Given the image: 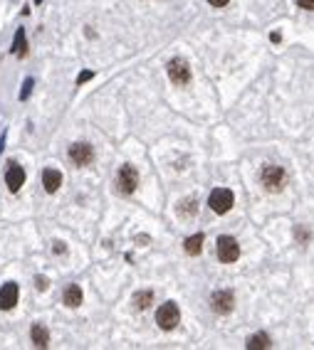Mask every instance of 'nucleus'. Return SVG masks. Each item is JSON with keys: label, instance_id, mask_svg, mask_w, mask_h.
<instances>
[{"label": "nucleus", "instance_id": "nucleus-12", "mask_svg": "<svg viewBox=\"0 0 314 350\" xmlns=\"http://www.w3.org/2000/svg\"><path fill=\"white\" fill-rule=\"evenodd\" d=\"M62 301H65V306H70V308L82 306V289H79L77 284H70V286L62 291Z\"/></svg>", "mask_w": 314, "mask_h": 350}, {"label": "nucleus", "instance_id": "nucleus-15", "mask_svg": "<svg viewBox=\"0 0 314 350\" xmlns=\"http://www.w3.org/2000/svg\"><path fill=\"white\" fill-rule=\"evenodd\" d=\"M134 308L136 311H143V308H149L151 304H154V291L151 289H146V291H139V294H134Z\"/></svg>", "mask_w": 314, "mask_h": 350}, {"label": "nucleus", "instance_id": "nucleus-5", "mask_svg": "<svg viewBox=\"0 0 314 350\" xmlns=\"http://www.w3.org/2000/svg\"><path fill=\"white\" fill-rule=\"evenodd\" d=\"M116 185H119V193H124V195H131L134 190H136V185H139V170L134 168V166H121L119 173H116Z\"/></svg>", "mask_w": 314, "mask_h": 350}, {"label": "nucleus", "instance_id": "nucleus-22", "mask_svg": "<svg viewBox=\"0 0 314 350\" xmlns=\"http://www.w3.org/2000/svg\"><path fill=\"white\" fill-rule=\"evenodd\" d=\"M297 5L302 10H314V0H297Z\"/></svg>", "mask_w": 314, "mask_h": 350}, {"label": "nucleus", "instance_id": "nucleus-21", "mask_svg": "<svg viewBox=\"0 0 314 350\" xmlns=\"http://www.w3.org/2000/svg\"><path fill=\"white\" fill-rule=\"evenodd\" d=\"M35 286H37V291H45L47 289V279L45 276H35Z\"/></svg>", "mask_w": 314, "mask_h": 350}, {"label": "nucleus", "instance_id": "nucleus-10", "mask_svg": "<svg viewBox=\"0 0 314 350\" xmlns=\"http://www.w3.org/2000/svg\"><path fill=\"white\" fill-rule=\"evenodd\" d=\"M233 304H235V296H233V291H215L213 296H211V306H213L215 313H230L233 311Z\"/></svg>", "mask_w": 314, "mask_h": 350}, {"label": "nucleus", "instance_id": "nucleus-6", "mask_svg": "<svg viewBox=\"0 0 314 350\" xmlns=\"http://www.w3.org/2000/svg\"><path fill=\"white\" fill-rule=\"evenodd\" d=\"M166 72H169V79H171L173 84L186 86L191 82V67H188L186 59H171Z\"/></svg>", "mask_w": 314, "mask_h": 350}, {"label": "nucleus", "instance_id": "nucleus-9", "mask_svg": "<svg viewBox=\"0 0 314 350\" xmlns=\"http://www.w3.org/2000/svg\"><path fill=\"white\" fill-rule=\"evenodd\" d=\"M5 185H8L10 193H17L25 185V170H23V166H17V163L8 166V170H5Z\"/></svg>", "mask_w": 314, "mask_h": 350}, {"label": "nucleus", "instance_id": "nucleus-23", "mask_svg": "<svg viewBox=\"0 0 314 350\" xmlns=\"http://www.w3.org/2000/svg\"><path fill=\"white\" fill-rule=\"evenodd\" d=\"M208 3H211L213 8H225V5H228L230 0H208Z\"/></svg>", "mask_w": 314, "mask_h": 350}, {"label": "nucleus", "instance_id": "nucleus-18", "mask_svg": "<svg viewBox=\"0 0 314 350\" xmlns=\"http://www.w3.org/2000/svg\"><path fill=\"white\" fill-rule=\"evenodd\" d=\"M178 210H181V215H196L198 205H196V200L191 197V200H183V202H181V207H178Z\"/></svg>", "mask_w": 314, "mask_h": 350}, {"label": "nucleus", "instance_id": "nucleus-1", "mask_svg": "<svg viewBox=\"0 0 314 350\" xmlns=\"http://www.w3.org/2000/svg\"><path fill=\"white\" fill-rule=\"evenodd\" d=\"M260 180L265 185V190L270 193H280L287 185V170L280 168V166H265L262 173H260Z\"/></svg>", "mask_w": 314, "mask_h": 350}, {"label": "nucleus", "instance_id": "nucleus-3", "mask_svg": "<svg viewBox=\"0 0 314 350\" xmlns=\"http://www.w3.org/2000/svg\"><path fill=\"white\" fill-rule=\"evenodd\" d=\"M233 202H235V195H233V190H228V188H215L213 193H211V197H208V205H211V210H213L215 215L230 212Z\"/></svg>", "mask_w": 314, "mask_h": 350}, {"label": "nucleus", "instance_id": "nucleus-14", "mask_svg": "<svg viewBox=\"0 0 314 350\" xmlns=\"http://www.w3.org/2000/svg\"><path fill=\"white\" fill-rule=\"evenodd\" d=\"M13 55L17 57H25L28 55V40H25V30L23 28H17V32H15V40H13Z\"/></svg>", "mask_w": 314, "mask_h": 350}, {"label": "nucleus", "instance_id": "nucleus-25", "mask_svg": "<svg viewBox=\"0 0 314 350\" xmlns=\"http://www.w3.org/2000/svg\"><path fill=\"white\" fill-rule=\"evenodd\" d=\"M32 3H35V5H40V3H43V0H32Z\"/></svg>", "mask_w": 314, "mask_h": 350}, {"label": "nucleus", "instance_id": "nucleus-4", "mask_svg": "<svg viewBox=\"0 0 314 350\" xmlns=\"http://www.w3.org/2000/svg\"><path fill=\"white\" fill-rule=\"evenodd\" d=\"M218 259L223 264H235L240 259V244L233 237H228V235L218 237Z\"/></svg>", "mask_w": 314, "mask_h": 350}, {"label": "nucleus", "instance_id": "nucleus-17", "mask_svg": "<svg viewBox=\"0 0 314 350\" xmlns=\"http://www.w3.org/2000/svg\"><path fill=\"white\" fill-rule=\"evenodd\" d=\"M250 350H257V348H270V338L265 336V333H257V336H250L247 338V343H245Z\"/></svg>", "mask_w": 314, "mask_h": 350}, {"label": "nucleus", "instance_id": "nucleus-24", "mask_svg": "<svg viewBox=\"0 0 314 350\" xmlns=\"http://www.w3.org/2000/svg\"><path fill=\"white\" fill-rule=\"evenodd\" d=\"M55 252H57V254H65V252H67V247H65L62 242H57V244H55Z\"/></svg>", "mask_w": 314, "mask_h": 350}, {"label": "nucleus", "instance_id": "nucleus-19", "mask_svg": "<svg viewBox=\"0 0 314 350\" xmlns=\"http://www.w3.org/2000/svg\"><path fill=\"white\" fill-rule=\"evenodd\" d=\"M32 86H35V79H32V77H28V79L23 82V89H20V101H25V99L30 97V91H32Z\"/></svg>", "mask_w": 314, "mask_h": 350}, {"label": "nucleus", "instance_id": "nucleus-16", "mask_svg": "<svg viewBox=\"0 0 314 350\" xmlns=\"http://www.w3.org/2000/svg\"><path fill=\"white\" fill-rule=\"evenodd\" d=\"M183 249H186V254H191V256L200 254V249H203V235H193V237H188L186 242H183Z\"/></svg>", "mask_w": 314, "mask_h": 350}, {"label": "nucleus", "instance_id": "nucleus-20", "mask_svg": "<svg viewBox=\"0 0 314 350\" xmlns=\"http://www.w3.org/2000/svg\"><path fill=\"white\" fill-rule=\"evenodd\" d=\"M92 77H94V72H89V69L79 72V77H77V84H85V82H89Z\"/></svg>", "mask_w": 314, "mask_h": 350}, {"label": "nucleus", "instance_id": "nucleus-7", "mask_svg": "<svg viewBox=\"0 0 314 350\" xmlns=\"http://www.w3.org/2000/svg\"><path fill=\"white\" fill-rule=\"evenodd\" d=\"M70 158L74 166H89L94 160V151L89 143H72L70 146Z\"/></svg>", "mask_w": 314, "mask_h": 350}, {"label": "nucleus", "instance_id": "nucleus-2", "mask_svg": "<svg viewBox=\"0 0 314 350\" xmlns=\"http://www.w3.org/2000/svg\"><path fill=\"white\" fill-rule=\"evenodd\" d=\"M156 323L161 331H173V328L181 323V311H178V306H176L173 301L161 304L156 311Z\"/></svg>", "mask_w": 314, "mask_h": 350}, {"label": "nucleus", "instance_id": "nucleus-8", "mask_svg": "<svg viewBox=\"0 0 314 350\" xmlns=\"http://www.w3.org/2000/svg\"><path fill=\"white\" fill-rule=\"evenodd\" d=\"M17 296H20L17 284H15V281H5V284L0 286V311H10V308H15Z\"/></svg>", "mask_w": 314, "mask_h": 350}, {"label": "nucleus", "instance_id": "nucleus-13", "mask_svg": "<svg viewBox=\"0 0 314 350\" xmlns=\"http://www.w3.org/2000/svg\"><path fill=\"white\" fill-rule=\"evenodd\" d=\"M30 338H32V343H35L37 348H47V345H50V331L45 328L43 323H35V325L30 328Z\"/></svg>", "mask_w": 314, "mask_h": 350}, {"label": "nucleus", "instance_id": "nucleus-11", "mask_svg": "<svg viewBox=\"0 0 314 350\" xmlns=\"http://www.w3.org/2000/svg\"><path fill=\"white\" fill-rule=\"evenodd\" d=\"M43 185L47 193H57L59 185H62V173L55 168H45L43 170Z\"/></svg>", "mask_w": 314, "mask_h": 350}]
</instances>
